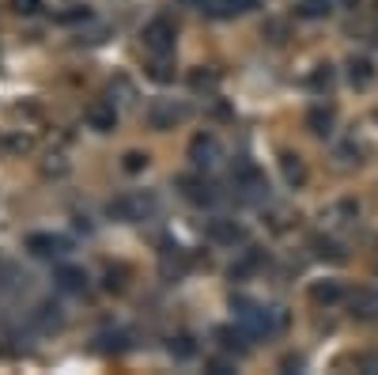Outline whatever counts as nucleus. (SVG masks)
Here are the masks:
<instances>
[{"label":"nucleus","mask_w":378,"mask_h":375,"mask_svg":"<svg viewBox=\"0 0 378 375\" xmlns=\"http://www.w3.org/2000/svg\"><path fill=\"white\" fill-rule=\"evenodd\" d=\"M235 311H239V326L246 330L250 337H269L284 326V311L280 307H261L253 300H235Z\"/></svg>","instance_id":"1"},{"label":"nucleus","mask_w":378,"mask_h":375,"mask_svg":"<svg viewBox=\"0 0 378 375\" xmlns=\"http://www.w3.org/2000/svg\"><path fill=\"white\" fill-rule=\"evenodd\" d=\"M231 186H235L242 197H265V194H269L265 171L253 159H246V156H239L235 163H231Z\"/></svg>","instance_id":"2"},{"label":"nucleus","mask_w":378,"mask_h":375,"mask_svg":"<svg viewBox=\"0 0 378 375\" xmlns=\"http://www.w3.org/2000/svg\"><path fill=\"white\" fill-rule=\"evenodd\" d=\"M140 38H144V50H151L155 57H159V53H174L178 27H174V19H166V16H155V19H148V23H144Z\"/></svg>","instance_id":"3"},{"label":"nucleus","mask_w":378,"mask_h":375,"mask_svg":"<svg viewBox=\"0 0 378 375\" xmlns=\"http://www.w3.org/2000/svg\"><path fill=\"white\" fill-rule=\"evenodd\" d=\"M185 114H189L185 103H174V99H151L148 110H144V121L163 133V129H174L178 121H185Z\"/></svg>","instance_id":"4"},{"label":"nucleus","mask_w":378,"mask_h":375,"mask_svg":"<svg viewBox=\"0 0 378 375\" xmlns=\"http://www.w3.org/2000/svg\"><path fill=\"white\" fill-rule=\"evenodd\" d=\"M219 159H224V148H219V140L212 133H197L189 140V163H193L197 171H212Z\"/></svg>","instance_id":"5"},{"label":"nucleus","mask_w":378,"mask_h":375,"mask_svg":"<svg viewBox=\"0 0 378 375\" xmlns=\"http://www.w3.org/2000/svg\"><path fill=\"white\" fill-rule=\"evenodd\" d=\"M151 213H155V197L151 194H129V197L110 201V216H118V220H144Z\"/></svg>","instance_id":"6"},{"label":"nucleus","mask_w":378,"mask_h":375,"mask_svg":"<svg viewBox=\"0 0 378 375\" xmlns=\"http://www.w3.org/2000/svg\"><path fill=\"white\" fill-rule=\"evenodd\" d=\"M178 190H182V197L189 205H216L219 201V190L208 179H201V174H182V179H178Z\"/></svg>","instance_id":"7"},{"label":"nucleus","mask_w":378,"mask_h":375,"mask_svg":"<svg viewBox=\"0 0 378 375\" xmlns=\"http://www.w3.org/2000/svg\"><path fill=\"white\" fill-rule=\"evenodd\" d=\"M69 247L72 242L53 235V231H35V235H27V250L35 258H61V254H69Z\"/></svg>","instance_id":"8"},{"label":"nucleus","mask_w":378,"mask_h":375,"mask_svg":"<svg viewBox=\"0 0 378 375\" xmlns=\"http://www.w3.org/2000/svg\"><path fill=\"white\" fill-rule=\"evenodd\" d=\"M208 239H212L216 247H239V242H246V231H242V224H235V220L216 216V220H208Z\"/></svg>","instance_id":"9"},{"label":"nucleus","mask_w":378,"mask_h":375,"mask_svg":"<svg viewBox=\"0 0 378 375\" xmlns=\"http://www.w3.org/2000/svg\"><path fill=\"white\" fill-rule=\"evenodd\" d=\"M84 121H87V129H95V133H110V129L118 125V106L114 103H91Z\"/></svg>","instance_id":"10"},{"label":"nucleus","mask_w":378,"mask_h":375,"mask_svg":"<svg viewBox=\"0 0 378 375\" xmlns=\"http://www.w3.org/2000/svg\"><path fill=\"white\" fill-rule=\"evenodd\" d=\"M30 323H35V330H42V334H50V330H57L64 323V315H61V303H53V300H42L35 311H30Z\"/></svg>","instance_id":"11"},{"label":"nucleus","mask_w":378,"mask_h":375,"mask_svg":"<svg viewBox=\"0 0 378 375\" xmlns=\"http://www.w3.org/2000/svg\"><path fill=\"white\" fill-rule=\"evenodd\" d=\"M348 311L355 318H378V292L374 289H355L348 296Z\"/></svg>","instance_id":"12"},{"label":"nucleus","mask_w":378,"mask_h":375,"mask_svg":"<svg viewBox=\"0 0 378 375\" xmlns=\"http://www.w3.org/2000/svg\"><path fill=\"white\" fill-rule=\"evenodd\" d=\"M185 269H189V258H185V250H163V258H159V273H163V281H182L185 277Z\"/></svg>","instance_id":"13"},{"label":"nucleus","mask_w":378,"mask_h":375,"mask_svg":"<svg viewBox=\"0 0 378 375\" xmlns=\"http://www.w3.org/2000/svg\"><path fill=\"white\" fill-rule=\"evenodd\" d=\"M340 300H344L340 281H314V284H310V303H318V307H333V303H340Z\"/></svg>","instance_id":"14"},{"label":"nucleus","mask_w":378,"mask_h":375,"mask_svg":"<svg viewBox=\"0 0 378 375\" xmlns=\"http://www.w3.org/2000/svg\"><path fill=\"white\" fill-rule=\"evenodd\" d=\"M374 61L371 57H348V80H352V87H371L374 84Z\"/></svg>","instance_id":"15"},{"label":"nucleus","mask_w":378,"mask_h":375,"mask_svg":"<svg viewBox=\"0 0 378 375\" xmlns=\"http://www.w3.org/2000/svg\"><path fill=\"white\" fill-rule=\"evenodd\" d=\"M53 284H57L61 292H84L87 289V273L76 269V266H61L53 273Z\"/></svg>","instance_id":"16"},{"label":"nucleus","mask_w":378,"mask_h":375,"mask_svg":"<svg viewBox=\"0 0 378 375\" xmlns=\"http://www.w3.org/2000/svg\"><path fill=\"white\" fill-rule=\"evenodd\" d=\"M261 266H265V254H261V250H246V254H242L235 266H231V281H246V277H253Z\"/></svg>","instance_id":"17"},{"label":"nucleus","mask_w":378,"mask_h":375,"mask_svg":"<svg viewBox=\"0 0 378 375\" xmlns=\"http://www.w3.org/2000/svg\"><path fill=\"white\" fill-rule=\"evenodd\" d=\"M280 171H284L287 186H303L307 182V163L299 156H292V152H284V156H280Z\"/></svg>","instance_id":"18"},{"label":"nucleus","mask_w":378,"mask_h":375,"mask_svg":"<svg viewBox=\"0 0 378 375\" xmlns=\"http://www.w3.org/2000/svg\"><path fill=\"white\" fill-rule=\"evenodd\" d=\"M307 129H310L314 137H329V133H333V110H329V106H314V110L307 114Z\"/></svg>","instance_id":"19"},{"label":"nucleus","mask_w":378,"mask_h":375,"mask_svg":"<svg viewBox=\"0 0 378 375\" xmlns=\"http://www.w3.org/2000/svg\"><path fill=\"white\" fill-rule=\"evenodd\" d=\"M205 8L212 16H242V12H250V8H258V0H208Z\"/></svg>","instance_id":"20"},{"label":"nucleus","mask_w":378,"mask_h":375,"mask_svg":"<svg viewBox=\"0 0 378 375\" xmlns=\"http://www.w3.org/2000/svg\"><path fill=\"white\" fill-rule=\"evenodd\" d=\"M189 87H193V91L212 95L216 87H219V76H216V72H208V69H193V72H189Z\"/></svg>","instance_id":"21"},{"label":"nucleus","mask_w":378,"mask_h":375,"mask_svg":"<svg viewBox=\"0 0 378 375\" xmlns=\"http://www.w3.org/2000/svg\"><path fill=\"white\" fill-rule=\"evenodd\" d=\"M314 91L321 95V91H333V84H337V72H333V65H318L314 72H310V80H307Z\"/></svg>","instance_id":"22"},{"label":"nucleus","mask_w":378,"mask_h":375,"mask_svg":"<svg viewBox=\"0 0 378 375\" xmlns=\"http://www.w3.org/2000/svg\"><path fill=\"white\" fill-rule=\"evenodd\" d=\"M216 337H219V345H224L227 352H231V349H235V352H242V349H246V341H242V337H250V334H246V330H242V326H239V330H231V326H219V330H216Z\"/></svg>","instance_id":"23"},{"label":"nucleus","mask_w":378,"mask_h":375,"mask_svg":"<svg viewBox=\"0 0 378 375\" xmlns=\"http://www.w3.org/2000/svg\"><path fill=\"white\" fill-rule=\"evenodd\" d=\"M310 247H314V254L321 262H344V258H348V254H344V247H340V242H333V239H314Z\"/></svg>","instance_id":"24"},{"label":"nucleus","mask_w":378,"mask_h":375,"mask_svg":"<svg viewBox=\"0 0 378 375\" xmlns=\"http://www.w3.org/2000/svg\"><path fill=\"white\" fill-rule=\"evenodd\" d=\"M166 349H171V357H174V360H193V357H197V341L189 337V334L171 337V345H166Z\"/></svg>","instance_id":"25"},{"label":"nucleus","mask_w":378,"mask_h":375,"mask_svg":"<svg viewBox=\"0 0 378 375\" xmlns=\"http://www.w3.org/2000/svg\"><path fill=\"white\" fill-rule=\"evenodd\" d=\"M148 76H151L155 84H174V65L166 61V53H159V57L148 65Z\"/></svg>","instance_id":"26"},{"label":"nucleus","mask_w":378,"mask_h":375,"mask_svg":"<svg viewBox=\"0 0 378 375\" xmlns=\"http://www.w3.org/2000/svg\"><path fill=\"white\" fill-rule=\"evenodd\" d=\"M333 12V0H299V16L303 19H326Z\"/></svg>","instance_id":"27"},{"label":"nucleus","mask_w":378,"mask_h":375,"mask_svg":"<svg viewBox=\"0 0 378 375\" xmlns=\"http://www.w3.org/2000/svg\"><path fill=\"white\" fill-rule=\"evenodd\" d=\"M61 27H72V23H87L91 19V8H84V4H72V8H64V12L53 16Z\"/></svg>","instance_id":"28"},{"label":"nucleus","mask_w":378,"mask_h":375,"mask_svg":"<svg viewBox=\"0 0 378 375\" xmlns=\"http://www.w3.org/2000/svg\"><path fill=\"white\" fill-rule=\"evenodd\" d=\"M4 152L8 156H23V152H30V137L27 133H8L4 137Z\"/></svg>","instance_id":"29"},{"label":"nucleus","mask_w":378,"mask_h":375,"mask_svg":"<svg viewBox=\"0 0 378 375\" xmlns=\"http://www.w3.org/2000/svg\"><path fill=\"white\" fill-rule=\"evenodd\" d=\"M144 167H148V156H144V152H125V156H121V171L125 174H140Z\"/></svg>","instance_id":"30"},{"label":"nucleus","mask_w":378,"mask_h":375,"mask_svg":"<svg viewBox=\"0 0 378 375\" xmlns=\"http://www.w3.org/2000/svg\"><path fill=\"white\" fill-rule=\"evenodd\" d=\"M98 341H103V345H98L103 352H121V349H125V334H103Z\"/></svg>","instance_id":"31"},{"label":"nucleus","mask_w":378,"mask_h":375,"mask_svg":"<svg viewBox=\"0 0 378 375\" xmlns=\"http://www.w3.org/2000/svg\"><path fill=\"white\" fill-rule=\"evenodd\" d=\"M355 368L367 371V375H378V357L374 352H363V357H355Z\"/></svg>","instance_id":"32"},{"label":"nucleus","mask_w":378,"mask_h":375,"mask_svg":"<svg viewBox=\"0 0 378 375\" xmlns=\"http://www.w3.org/2000/svg\"><path fill=\"white\" fill-rule=\"evenodd\" d=\"M12 8H16L19 16H35L38 8H42V0H12Z\"/></svg>","instance_id":"33"},{"label":"nucleus","mask_w":378,"mask_h":375,"mask_svg":"<svg viewBox=\"0 0 378 375\" xmlns=\"http://www.w3.org/2000/svg\"><path fill=\"white\" fill-rule=\"evenodd\" d=\"M212 375H231V364H224V360H212Z\"/></svg>","instance_id":"34"},{"label":"nucleus","mask_w":378,"mask_h":375,"mask_svg":"<svg viewBox=\"0 0 378 375\" xmlns=\"http://www.w3.org/2000/svg\"><path fill=\"white\" fill-rule=\"evenodd\" d=\"M182 4H197V0H182ZM201 8H205V0H201Z\"/></svg>","instance_id":"35"}]
</instances>
